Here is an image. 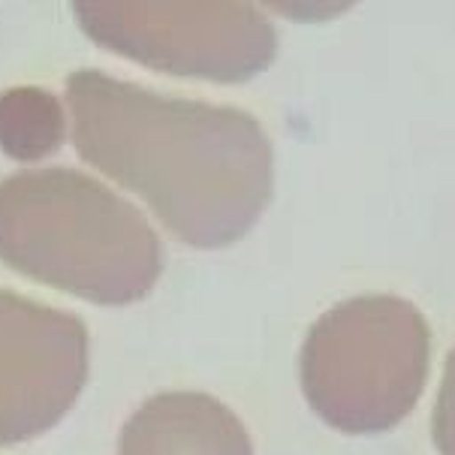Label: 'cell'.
Returning <instances> with one entry per match:
<instances>
[{"mask_svg":"<svg viewBox=\"0 0 455 455\" xmlns=\"http://www.w3.org/2000/svg\"><path fill=\"white\" fill-rule=\"evenodd\" d=\"M73 145L84 164L139 194L194 248H227L266 212L272 142L235 106L166 97L100 69L67 79Z\"/></svg>","mask_w":455,"mask_h":455,"instance_id":"1","label":"cell"},{"mask_svg":"<svg viewBox=\"0 0 455 455\" xmlns=\"http://www.w3.org/2000/svg\"><path fill=\"white\" fill-rule=\"evenodd\" d=\"M0 259L94 305L139 302L164 272L148 218L67 166L21 169L0 181Z\"/></svg>","mask_w":455,"mask_h":455,"instance_id":"2","label":"cell"},{"mask_svg":"<svg viewBox=\"0 0 455 455\" xmlns=\"http://www.w3.org/2000/svg\"><path fill=\"white\" fill-rule=\"evenodd\" d=\"M431 329L407 299L356 296L305 335L299 374L307 404L347 435L395 428L428 380Z\"/></svg>","mask_w":455,"mask_h":455,"instance_id":"3","label":"cell"},{"mask_svg":"<svg viewBox=\"0 0 455 455\" xmlns=\"http://www.w3.org/2000/svg\"><path fill=\"white\" fill-rule=\"evenodd\" d=\"M100 49L208 82H248L277 55V30L253 4H73Z\"/></svg>","mask_w":455,"mask_h":455,"instance_id":"4","label":"cell"},{"mask_svg":"<svg viewBox=\"0 0 455 455\" xmlns=\"http://www.w3.org/2000/svg\"><path fill=\"white\" fill-rule=\"evenodd\" d=\"M88 380V329L0 290V446L25 443L55 428Z\"/></svg>","mask_w":455,"mask_h":455,"instance_id":"5","label":"cell"},{"mask_svg":"<svg viewBox=\"0 0 455 455\" xmlns=\"http://www.w3.org/2000/svg\"><path fill=\"white\" fill-rule=\"evenodd\" d=\"M118 455H253L242 419L205 392H160L124 422Z\"/></svg>","mask_w":455,"mask_h":455,"instance_id":"6","label":"cell"},{"mask_svg":"<svg viewBox=\"0 0 455 455\" xmlns=\"http://www.w3.org/2000/svg\"><path fill=\"white\" fill-rule=\"evenodd\" d=\"M67 142V115L43 88H10L0 94V148L12 160L34 164Z\"/></svg>","mask_w":455,"mask_h":455,"instance_id":"7","label":"cell"},{"mask_svg":"<svg viewBox=\"0 0 455 455\" xmlns=\"http://www.w3.org/2000/svg\"><path fill=\"white\" fill-rule=\"evenodd\" d=\"M431 435L441 455H455V347L446 356L441 392H437L435 416H431Z\"/></svg>","mask_w":455,"mask_h":455,"instance_id":"8","label":"cell"}]
</instances>
